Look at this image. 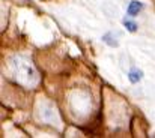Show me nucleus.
<instances>
[{
    "label": "nucleus",
    "mask_w": 155,
    "mask_h": 138,
    "mask_svg": "<svg viewBox=\"0 0 155 138\" xmlns=\"http://www.w3.org/2000/svg\"><path fill=\"white\" fill-rule=\"evenodd\" d=\"M11 69L14 72V77L18 80L20 84L26 87H35L38 84V72L32 62L23 56H14L11 60Z\"/></svg>",
    "instance_id": "nucleus-1"
},
{
    "label": "nucleus",
    "mask_w": 155,
    "mask_h": 138,
    "mask_svg": "<svg viewBox=\"0 0 155 138\" xmlns=\"http://www.w3.org/2000/svg\"><path fill=\"white\" fill-rule=\"evenodd\" d=\"M39 114L42 117L44 122H48V123H54L57 120V111L54 108V105L50 102H44L39 108Z\"/></svg>",
    "instance_id": "nucleus-2"
},
{
    "label": "nucleus",
    "mask_w": 155,
    "mask_h": 138,
    "mask_svg": "<svg viewBox=\"0 0 155 138\" xmlns=\"http://www.w3.org/2000/svg\"><path fill=\"white\" fill-rule=\"evenodd\" d=\"M103 42L107 44L108 47L111 48H117L119 47V39H117V35L113 33V32H107L103 35Z\"/></svg>",
    "instance_id": "nucleus-3"
},
{
    "label": "nucleus",
    "mask_w": 155,
    "mask_h": 138,
    "mask_svg": "<svg viewBox=\"0 0 155 138\" xmlns=\"http://www.w3.org/2000/svg\"><path fill=\"white\" fill-rule=\"evenodd\" d=\"M142 9H143V3L139 2V0H133V2H130V5L127 8V12H128L130 17H136V15H139V12Z\"/></svg>",
    "instance_id": "nucleus-4"
},
{
    "label": "nucleus",
    "mask_w": 155,
    "mask_h": 138,
    "mask_svg": "<svg viewBox=\"0 0 155 138\" xmlns=\"http://www.w3.org/2000/svg\"><path fill=\"white\" fill-rule=\"evenodd\" d=\"M143 78V72L140 71V69H131L130 71V74H128V80L133 83V84H136V83H139L140 80Z\"/></svg>",
    "instance_id": "nucleus-5"
},
{
    "label": "nucleus",
    "mask_w": 155,
    "mask_h": 138,
    "mask_svg": "<svg viewBox=\"0 0 155 138\" xmlns=\"http://www.w3.org/2000/svg\"><path fill=\"white\" fill-rule=\"evenodd\" d=\"M124 26H125V29H127L128 32H131V33L137 32V23H134L133 20H124Z\"/></svg>",
    "instance_id": "nucleus-6"
}]
</instances>
